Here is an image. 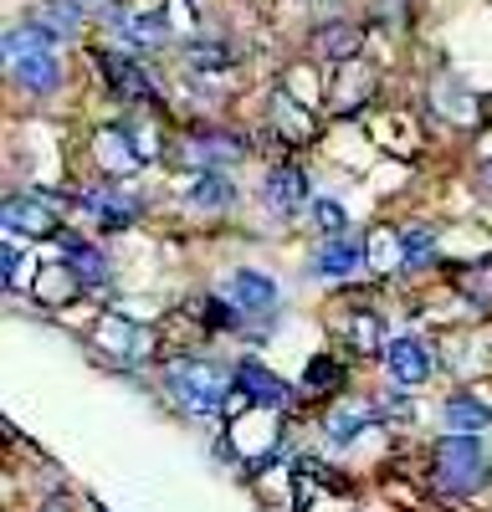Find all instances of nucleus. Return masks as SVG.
<instances>
[{
    "label": "nucleus",
    "mask_w": 492,
    "mask_h": 512,
    "mask_svg": "<svg viewBox=\"0 0 492 512\" xmlns=\"http://www.w3.org/2000/svg\"><path fill=\"white\" fill-rule=\"evenodd\" d=\"M6 72L21 93L41 98V93H57L62 88V52H57V36L41 26V21H26V26H11L6 31Z\"/></svg>",
    "instance_id": "nucleus-1"
},
{
    "label": "nucleus",
    "mask_w": 492,
    "mask_h": 512,
    "mask_svg": "<svg viewBox=\"0 0 492 512\" xmlns=\"http://www.w3.org/2000/svg\"><path fill=\"white\" fill-rule=\"evenodd\" d=\"M164 390H170L190 415H221L231 390H236V374H226L221 364L211 359H175L170 369H164Z\"/></svg>",
    "instance_id": "nucleus-2"
},
{
    "label": "nucleus",
    "mask_w": 492,
    "mask_h": 512,
    "mask_svg": "<svg viewBox=\"0 0 492 512\" xmlns=\"http://www.w3.org/2000/svg\"><path fill=\"white\" fill-rule=\"evenodd\" d=\"M487 477H492V456H487L482 436H446V441H436V487L441 492L467 497Z\"/></svg>",
    "instance_id": "nucleus-3"
},
{
    "label": "nucleus",
    "mask_w": 492,
    "mask_h": 512,
    "mask_svg": "<svg viewBox=\"0 0 492 512\" xmlns=\"http://www.w3.org/2000/svg\"><path fill=\"white\" fill-rule=\"evenodd\" d=\"M98 67H103V82H108V88H113L123 103H159V82H154V72H144L134 57L103 52Z\"/></svg>",
    "instance_id": "nucleus-4"
},
{
    "label": "nucleus",
    "mask_w": 492,
    "mask_h": 512,
    "mask_svg": "<svg viewBox=\"0 0 492 512\" xmlns=\"http://www.w3.org/2000/svg\"><path fill=\"white\" fill-rule=\"evenodd\" d=\"M62 231V216L41 200V195H11L6 200V236H31V241H52Z\"/></svg>",
    "instance_id": "nucleus-5"
},
{
    "label": "nucleus",
    "mask_w": 492,
    "mask_h": 512,
    "mask_svg": "<svg viewBox=\"0 0 492 512\" xmlns=\"http://www.w3.org/2000/svg\"><path fill=\"white\" fill-rule=\"evenodd\" d=\"M231 374H236V395H241V400H252L257 410H287V405H293V390H287V384H282L267 364L241 359Z\"/></svg>",
    "instance_id": "nucleus-6"
},
{
    "label": "nucleus",
    "mask_w": 492,
    "mask_h": 512,
    "mask_svg": "<svg viewBox=\"0 0 492 512\" xmlns=\"http://www.w3.org/2000/svg\"><path fill=\"white\" fill-rule=\"evenodd\" d=\"M221 303H231L246 318H267L277 308V282L262 277V272H231L221 282Z\"/></svg>",
    "instance_id": "nucleus-7"
},
{
    "label": "nucleus",
    "mask_w": 492,
    "mask_h": 512,
    "mask_svg": "<svg viewBox=\"0 0 492 512\" xmlns=\"http://www.w3.org/2000/svg\"><path fill=\"white\" fill-rule=\"evenodd\" d=\"M185 149H190V164L226 169V164H241L252 144H246L241 134H231V128H195V134L185 139Z\"/></svg>",
    "instance_id": "nucleus-8"
},
{
    "label": "nucleus",
    "mask_w": 492,
    "mask_h": 512,
    "mask_svg": "<svg viewBox=\"0 0 492 512\" xmlns=\"http://www.w3.org/2000/svg\"><path fill=\"white\" fill-rule=\"evenodd\" d=\"M262 200H267V210H277V216H293V210L308 205V175L298 164H272L267 185H262Z\"/></svg>",
    "instance_id": "nucleus-9"
},
{
    "label": "nucleus",
    "mask_w": 492,
    "mask_h": 512,
    "mask_svg": "<svg viewBox=\"0 0 492 512\" xmlns=\"http://www.w3.org/2000/svg\"><path fill=\"white\" fill-rule=\"evenodd\" d=\"M385 369H390V379L395 384H426L431 379V354H426V344L421 338H390L385 344Z\"/></svg>",
    "instance_id": "nucleus-10"
},
{
    "label": "nucleus",
    "mask_w": 492,
    "mask_h": 512,
    "mask_svg": "<svg viewBox=\"0 0 492 512\" xmlns=\"http://www.w3.org/2000/svg\"><path fill=\"white\" fill-rule=\"evenodd\" d=\"M364 256H369V246H364V236H328L323 246H318V256H313V272L318 277H349V272H359L364 267Z\"/></svg>",
    "instance_id": "nucleus-11"
},
{
    "label": "nucleus",
    "mask_w": 492,
    "mask_h": 512,
    "mask_svg": "<svg viewBox=\"0 0 492 512\" xmlns=\"http://www.w3.org/2000/svg\"><path fill=\"white\" fill-rule=\"evenodd\" d=\"M108 26L123 31L134 47H164L170 41V21L159 11H123V6H108Z\"/></svg>",
    "instance_id": "nucleus-12"
},
{
    "label": "nucleus",
    "mask_w": 492,
    "mask_h": 512,
    "mask_svg": "<svg viewBox=\"0 0 492 512\" xmlns=\"http://www.w3.org/2000/svg\"><path fill=\"white\" fill-rule=\"evenodd\" d=\"M98 164L113 169V175H134V169L144 164V154H139L129 128H103V134H98Z\"/></svg>",
    "instance_id": "nucleus-13"
},
{
    "label": "nucleus",
    "mask_w": 492,
    "mask_h": 512,
    "mask_svg": "<svg viewBox=\"0 0 492 512\" xmlns=\"http://www.w3.org/2000/svg\"><path fill=\"white\" fill-rule=\"evenodd\" d=\"M82 205H88L108 231L134 226V216H139V200H134L129 190H88V195H82Z\"/></svg>",
    "instance_id": "nucleus-14"
},
{
    "label": "nucleus",
    "mask_w": 492,
    "mask_h": 512,
    "mask_svg": "<svg viewBox=\"0 0 492 512\" xmlns=\"http://www.w3.org/2000/svg\"><path fill=\"white\" fill-rule=\"evenodd\" d=\"M441 420H446L451 436H482L487 425H492V405H482L477 395H451L446 410H441Z\"/></svg>",
    "instance_id": "nucleus-15"
},
{
    "label": "nucleus",
    "mask_w": 492,
    "mask_h": 512,
    "mask_svg": "<svg viewBox=\"0 0 492 512\" xmlns=\"http://www.w3.org/2000/svg\"><path fill=\"white\" fill-rule=\"evenodd\" d=\"M359 47H364V31H359V26H349V21H328V26H318V31H313V52H318V57L349 62Z\"/></svg>",
    "instance_id": "nucleus-16"
},
{
    "label": "nucleus",
    "mask_w": 492,
    "mask_h": 512,
    "mask_svg": "<svg viewBox=\"0 0 492 512\" xmlns=\"http://www.w3.org/2000/svg\"><path fill=\"white\" fill-rule=\"evenodd\" d=\"M272 128H282L293 144H308V139L318 134V118H313L303 103H293V93H277V98H272Z\"/></svg>",
    "instance_id": "nucleus-17"
},
{
    "label": "nucleus",
    "mask_w": 492,
    "mask_h": 512,
    "mask_svg": "<svg viewBox=\"0 0 492 512\" xmlns=\"http://www.w3.org/2000/svg\"><path fill=\"white\" fill-rule=\"evenodd\" d=\"M185 200H190L195 210H226V205L236 200V185L221 175V169H205V175H195V180H190Z\"/></svg>",
    "instance_id": "nucleus-18"
},
{
    "label": "nucleus",
    "mask_w": 492,
    "mask_h": 512,
    "mask_svg": "<svg viewBox=\"0 0 492 512\" xmlns=\"http://www.w3.org/2000/svg\"><path fill=\"white\" fill-rule=\"evenodd\" d=\"M375 420V405H359V400H349V405H339V410H328L323 415V431H328V441H354L364 425Z\"/></svg>",
    "instance_id": "nucleus-19"
},
{
    "label": "nucleus",
    "mask_w": 492,
    "mask_h": 512,
    "mask_svg": "<svg viewBox=\"0 0 492 512\" xmlns=\"http://www.w3.org/2000/svg\"><path fill=\"white\" fill-rule=\"evenodd\" d=\"M57 241H62V256H67L72 277H82L88 287H98V282L108 277V262H103V251H93L88 241H72V236H57Z\"/></svg>",
    "instance_id": "nucleus-20"
},
{
    "label": "nucleus",
    "mask_w": 492,
    "mask_h": 512,
    "mask_svg": "<svg viewBox=\"0 0 492 512\" xmlns=\"http://www.w3.org/2000/svg\"><path fill=\"white\" fill-rule=\"evenodd\" d=\"M185 62H190V82H195V77L231 72V67H236V52L226 47V41H195V47L185 52Z\"/></svg>",
    "instance_id": "nucleus-21"
},
{
    "label": "nucleus",
    "mask_w": 492,
    "mask_h": 512,
    "mask_svg": "<svg viewBox=\"0 0 492 512\" xmlns=\"http://www.w3.org/2000/svg\"><path fill=\"white\" fill-rule=\"evenodd\" d=\"M31 21H41V26L62 41V36H72L77 21H82V0H41V6L31 11Z\"/></svg>",
    "instance_id": "nucleus-22"
},
{
    "label": "nucleus",
    "mask_w": 492,
    "mask_h": 512,
    "mask_svg": "<svg viewBox=\"0 0 492 512\" xmlns=\"http://www.w3.org/2000/svg\"><path fill=\"white\" fill-rule=\"evenodd\" d=\"M369 88H375V72L344 62V72H339V93H334V108H339V113H354V103H364V98H369Z\"/></svg>",
    "instance_id": "nucleus-23"
},
{
    "label": "nucleus",
    "mask_w": 492,
    "mask_h": 512,
    "mask_svg": "<svg viewBox=\"0 0 492 512\" xmlns=\"http://www.w3.org/2000/svg\"><path fill=\"white\" fill-rule=\"evenodd\" d=\"M431 256H436V236H431L426 226L400 231V267H426Z\"/></svg>",
    "instance_id": "nucleus-24"
},
{
    "label": "nucleus",
    "mask_w": 492,
    "mask_h": 512,
    "mask_svg": "<svg viewBox=\"0 0 492 512\" xmlns=\"http://www.w3.org/2000/svg\"><path fill=\"white\" fill-rule=\"evenodd\" d=\"M349 344H354L359 354H385L390 338H380V318H375V313H354V323H349Z\"/></svg>",
    "instance_id": "nucleus-25"
},
{
    "label": "nucleus",
    "mask_w": 492,
    "mask_h": 512,
    "mask_svg": "<svg viewBox=\"0 0 492 512\" xmlns=\"http://www.w3.org/2000/svg\"><path fill=\"white\" fill-rule=\"evenodd\" d=\"M303 384H308V390H318V395H328V390H339V384H344V369L334 364V359H308V369H303Z\"/></svg>",
    "instance_id": "nucleus-26"
},
{
    "label": "nucleus",
    "mask_w": 492,
    "mask_h": 512,
    "mask_svg": "<svg viewBox=\"0 0 492 512\" xmlns=\"http://www.w3.org/2000/svg\"><path fill=\"white\" fill-rule=\"evenodd\" d=\"M313 226L328 231V236H344V231H349L344 205H339V200H313Z\"/></svg>",
    "instance_id": "nucleus-27"
},
{
    "label": "nucleus",
    "mask_w": 492,
    "mask_h": 512,
    "mask_svg": "<svg viewBox=\"0 0 492 512\" xmlns=\"http://www.w3.org/2000/svg\"><path fill=\"white\" fill-rule=\"evenodd\" d=\"M41 292H47L52 303H62V297H72V292H77V282H72L62 267H47V272H41Z\"/></svg>",
    "instance_id": "nucleus-28"
},
{
    "label": "nucleus",
    "mask_w": 492,
    "mask_h": 512,
    "mask_svg": "<svg viewBox=\"0 0 492 512\" xmlns=\"http://www.w3.org/2000/svg\"><path fill=\"white\" fill-rule=\"evenodd\" d=\"M0 267H6V287L21 282V277H16V272H21V251H16L11 241H6V251H0Z\"/></svg>",
    "instance_id": "nucleus-29"
},
{
    "label": "nucleus",
    "mask_w": 492,
    "mask_h": 512,
    "mask_svg": "<svg viewBox=\"0 0 492 512\" xmlns=\"http://www.w3.org/2000/svg\"><path fill=\"white\" fill-rule=\"evenodd\" d=\"M477 175H482V185L492 190V159H482V169H477Z\"/></svg>",
    "instance_id": "nucleus-30"
},
{
    "label": "nucleus",
    "mask_w": 492,
    "mask_h": 512,
    "mask_svg": "<svg viewBox=\"0 0 492 512\" xmlns=\"http://www.w3.org/2000/svg\"><path fill=\"white\" fill-rule=\"evenodd\" d=\"M313 6H339V0H313Z\"/></svg>",
    "instance_id": "nucleus-31"
},
{
    "label": "nucleus",
    "mask_w": 492,
    "mask_h": 512,
    "mask_svg": "<svg viewBox=\"0 0 492 512\" xmlns=\"http://www.w3.org/2000/svg\"><path fill=\"white\" fill-rule=\"evenodd\" d=\"M82 6H93V0H82Z\"/></svg>",
    "instance_id": "nucleus-32"
},
{
    "label": "nucleus",
    "mask_w": 492,
    "mask_h": 512,
    "mask_svg": "<svg viewBox=\"0 0 492 512\" xmlns=\"http://www.w3.org/2000/svg\"><path fill=\"white\" fill-rule=\"evenodd\" d=\"M98 512H103V507H98Z\"/></svg>",
    "instance_id": "nucleus-33"
}]
</instances>
